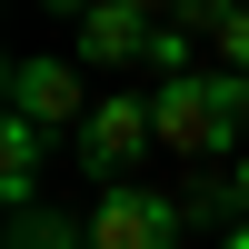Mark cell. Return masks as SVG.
Returning a JSON list of instances; mask_svg holds the SVG:
<instances>
[{
	"label": "cell",
	"instance_id": "cell-11",
	"mask_svg": "<svg viewBox=\"0 0 249 249\" xmlns=\"http://www.w3.org/2000/svg\"><path fill=\"white\" fill-rule=\"evenodd\" d=\"M230 210H239V219H249V150H239V160H230Z\"/></svg>",
	"mask_w": 249,
	"mask_h": 249
},
{
	"label": "cell",
	"instance_id": "cell-14",
	"mask_svg": "<svg viewBox=\"0 0 249 249\" xmlns=\"http://www.w3.org/2000/svg\"><path fill=\"white\" fill-rule=\"evenodd\" d=\"M140 10H150V20H170V10H179V0H140Z\"/></svg>",
	"mask_w": 249,
	"mask_h": 249
},
{
	"label": "cell",
	"instance_id": "cell-8",
	"mask_svg": "<svg viewBox=\"0 0 249 249\" xmlns=\"http://www.w3.org/2000/svg\"><path fill=\"white\" fill-rule=\"evenodd\" d=\"M210 50H219V70H230V80H249V0H239V10L210 30Z\"/></svg>",
	"mask_w": 249,
	"mask_h": 249
},
{
	"label": "cell",
	"instance_id": "cell-12",
	"mask_svg": "<svg viewBox=\"0 0 249 249\" xmlns=\"http://www.w3.org/2000/svg\"><path fill=\"white\" fill-rule=\"evenodd\" d=\"M40 10H70V20H90V10H100V0H40Z\"/></svg>",
	"mask_w": 249,
	"mask_h": 249
},
{
	"label": "cell",
	"instance_id": "cell-6",
	"mask_svg": "<svg viewBox=\"0 0 249 249\" xmlns=\"http://www.w3.org/2000/svg\"><path fill=\"white\" fill-rule=\"evenodd\" d=\"M40 170H50V130L40 120H0V199L10 210H40Z\"/></svg>",
	"mask_w": 249,
	"mask_h": 249
},
{
	"label": "cell",
	"instance_id": "cell-1",
	"mask_svg": "<svg viewBox=\"0 0 249 249\" xmlns=\"http://www.w3.org/2000/svg\"><path fill=\"white\" fill-rule=\"evenodd\" d=\"M150 120H160V150H170V160L219 170L230 140L249 130V80H230V70H179V80L150 90Z\"/></svg>",
	"mask_w": 249,
	"mask_h": 249
},
{
	"label": "cell",
	"instance_id": "cell-5",
	"mask_svg": "<svg viewBox=\"0 0 249 249\" xmlns=\"http://www.w3.org/2000/svg\"><path fill=\"white\" fill-rule=\"evenodd\" d=\"M150 40H160V20L140 10V0H100V10L80 20V60H90V70H130V60H150Z\"/></svg>",
	"mask_w": 249,
	"mask_h": 249
},
{
	"label": "cell",
	"instance_id": "cell-2",
	"mask_svg": "<svg viewBox=\"0 0 249 249\" xmlns=\"http://www.w3.org/2000/svg\"><path fill=\"white\" fill-rule=\"evenodd\" d=\"M140 150H160V120H150V100H140V90H110L90 120H80V170H90L100 190H130Z\"/></svg>",
	"mask_w": 249,
	"mask_h": 249
},
{
	"label": "cell",
	"instance_id": "cell-3",
	"mask_svg": "<svg viewBox=\"0 0 249 249\" xmlns=\"http://www.w3.org/2000/svg\"><path fill=\"white\" fill-rule=\"evenodd\" d=\"M10 110L60 140V130H80L100 100H90V80H80V60H10Z\"/></svg>",
	"mask_w": 249,
	"mask_h": 249
},
{
	"label": "cell",
	"instance_id": "cell-4",
	"mask_svg": "<svg viewBox=\"0 0 249 249\" xmlns=\"http://www.w3.org/2000/svg\"><path fill=\"white\" fill-rule=\"evenodd\" d=\"M179 199H160V190H100V210H90V249H179Z\"/></svg>",
	"mask_w": 249,
	"mask_h": 249
},
{
	"label": "cell",
	"instance_id": "cell-13",
	"mask_svg": "<svg viewBox=\"0 0 249 249\" xmlns=\"http://www.w3.org/2000/svg\"><path fill=\"white\" fill-rule=\"evenodd\" d=\"M219 249H249V219H239V230H219Z\"/></svg>",
	"mask_w": 249,
	"mask_h": 249
},
{
	"label": "cell",
	"instance_id": "cell-7",
	"mask_svg": "<svg viewBox=\"0 0 249 249\" xmlns=\"http://www.w3.org/2000/svg\"><path fill=\"white\" fill-rule=\"evenodd\" d=\"M0 249H90V219H60V210H10V239Z\"/></svg>",
	"mask_w": 249,
	"mask_h": 249
},
{
	"label": "cell",
	"instance_id": "cell-10",
	"mask_svg": "<svg viewBox=\"0 0 249 249\" xmlns=\"http://www.w3.org/2000/svg\"><path fill=\"white\" fill-rule=\"evenodd\" d=\"M179 70H199V60H190V30H170V20H160V40H150V80H179Z\"/></svg>",
	"mask_w": 249,
	"mask_h": 249
},
{
	"label": "cell",
	"instance_id": "cell-9",
	"mask_svg": "<svg viewBox=\"0 0 249 249\" xmlns=\"http://www.w3.org/2000/svg\"><path fill=\"white\" fill-rule=\"evenodd\" d=\"M179 210H190V219H239V210H230V170H199Z\"/></svg>",
	"mask_w": 249,
	"mask_h": 249
}]
</instances>
